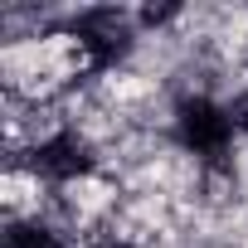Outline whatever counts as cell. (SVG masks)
<instances>
[{"mask_svg":"<svg viewBox=\"0 0 248 248\" xmlns=\"http://www.w3.org/2000/svg\"><path fill=\"white\" fill-rule=\"evenodd\" d=\"M97 248H132V243H117V238H107V243H97Z\"/></svg>","mask_w":248,"mask_h":248,"instance_id":"52a82bcc","label":"cell"},{"mask_svg":"<svg viewBox=\"0 0 248 248\" xmlns=\"http://www.w3.org/2000/svg\"><path fill=\"white\" fill-rule=\"evenodd\" d=\"M229 117H233V127H243V132H248V93L233 102V112H229Z\"/></svg>","mask_w":248,"mask_h":248,"instance_id":"8992f818","label":"cell"},{"mask_svg":"<svg viewBox=\"0 0 248 248\" xmlns=\"http://www.w3.org/2000/svg\"><path fill=\"white\" fill-rule=\"evenodd\" d=\"M170 15H175V5H146L141 20H146V25H161V20H170Z\"/></svg>","mask_w":248,"mask_h":248,"instance_id":"5b68a950","label":"cell"},{"mask_svg":"<svg viewBox=\"0 0 248 248\" xmlns=\"http://www.w3.org/2000/svg\"><path fill=\"white\" fill-rule=\"evenodd\" d=\"M229 127H233V117L219 112L214 102H204V97L180 102V137H185L195 151H204V156H224V146H229Z\"/></svg>","mask_w":248,"mask_h":248,"instance_id":"6da1fadb","label":"cell"},{"mask_svg":"<svg viewBox=\"0 0 248 248\" xmlns=\"http://www.w3.org/2000/svg\"><path fill=\"white\" fill-rule=\"evenodd\" d=\"M5 248H63L49 229H34V224H15L5 229Z\"/></svg>","mask_w":248,"mask_h":248,"instance_id":"277c9868","label":"cell"},{"mask_svg":"<svg viewBox=\"0 0 248 248\" xmlns=\"http://www.w3.org/2000/svg\"><path fill=\"white\" fill-rule=\"evenodd\" d=\"M78 34H83V44L107 63V59H117V54H127V20H122L117 10H93V15H83V25H78Z\"/></svg>","mask_w":248,"mask_h":248,"instance_id":"3957f363","label":"cell"},{"mask_svg":"<svg viewBox=\"0 0 248 248\" xmlns=\"http://www.w3.org/2000/svg\"><path fill=\"white\" fill-rule=\"evenodd\" d=\"M34 166L44 175H54V180H73V175H83L93 166V151H88V141H78L73 132H63V137H54V141H44L34 151Z\"/></svg>","mask_w":248,"mask_h":248,"instance_id":"7a4b0ae2","label":"cell"}]
</instances>
